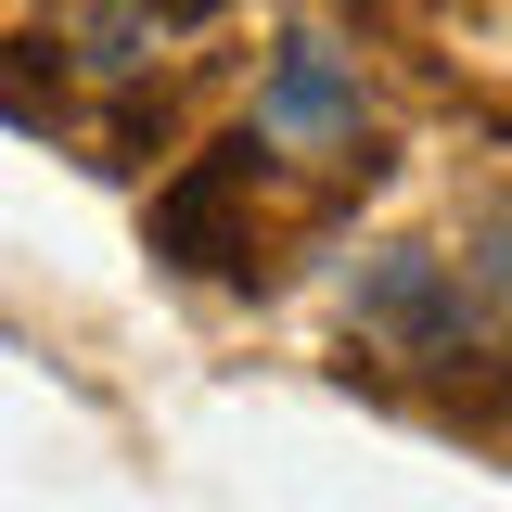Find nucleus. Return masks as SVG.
Listing matches in <instances>:
<instances>
[{
    "mask_svg": "<svg viewBox=\"0 0 512 512\" xmlns=\"http://www.w3.org/2000/svg\"><path fill=\"white\" fill-rule=\"evenodd\" d=\"M231 205H244V154H205V167L154 205V244L180 256V269H256V244H244Z\"/></svg>",
    "mask_w": 512,
    "mask_h": 512,
    "instance_id": "3",
    "label": "nucleus"
},
{
    "mask_svg": "<svg viewBox=\"0 0 512 512\" xmlns=\"http://www.w3.org/2000/svg\"><path fill=\"white\" fill-rule=\"evenodd\" d=\"M256 141H282V154H346V141H359V64L295 26V39L269 52V77H256Z\"/></svg>",
    "mask_w": 512,
    "mask_h": 512,
    "instance_id": "2",
    "label": "nucleus"
},
{
    "mask_svg": "<svg viewBox=\"0 0 512 512\" xmlns=\"http://www.w3.org/2000/svg\"><path fill=\"white\" fill-rule=\"evenodd\" d=\"M154 52H167V0H90L77 13V64L90 77H141Z\"/></svg>",
    "mask_w": 512,
    "mask_h": 512,
    "instance_id": "4",
    "label": "nucleus"
},
{
    "mask_svg": "<svg viewBox=\"0 0 512 512\" xmlns=\"http://www.w3.org/2000/svg\"><path fill=\"white\" fill-rule=\"evenodd\" d=\"M448 269H461V282L487 295V320H500V333H512V218H474V231L448 244Z\"/></svg>",
    "mask_w": 512,
    "mask_h": 512,
    "instance_id": "5",
    "label": "nucleus"
},
{
    "mask_svg": "<svg viewBox=\"0 0 512 512\" xmlns=\"http://www.w3.org/2000/svg\"><path fill=\"white\" fill-rule=\"evenodd\" d=\"M346 320L372 333L384 359H410V372H474V359L512 346L500 320H487V295L448 269V244H372L346 269Z\"/></svg>",
    "mask_w": 512,
    "mask_h": 512,
    "instance_id": "1",
    "label": "nucleus"
}]
</instances>
